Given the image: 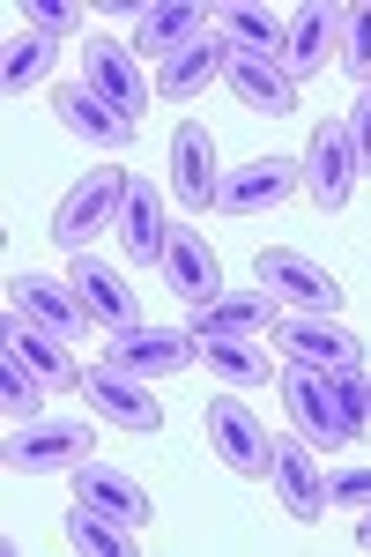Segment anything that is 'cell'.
<instances>
[{"label":"cell","mask_w":371,"mask_h":557,"mask_svg":"<svg viewBox=\"0 0 371 557\" xmlns=\"http://www.w3.org/2000/svg\"><path fill=\"white\" fill-rule=\"evenodd\" d=\"M83 83L97 89L120 120H134V127H141V112H149V89H157L141 67H134V52H126L120 38H89L83 45Z\"/></svg>","instance_id":"5b68a950"},{"label":"cell","mask_w":371,"mask_h":557,"mask_svg":"<svg viewBox=\"0 0 371 557\" xmlns=\"http://www.w3.org/2000/svg\"><path fill=\"white\" fill-rule=\"evenodd\" d=\"M208 446H215V461L238 475H275V438L260 431L246 401H215L208 409Z\"/></svg>","instance_id":"ba28073f"},{"label":"cell","mask_w":371,"mask_h":557,"mask_svg":"<svg viewBox=\"0 0 371 557\" xmlns=\"http://www.w3.org/2000/svg\"><path fill=\"white\" fill-rule=\"evenodd\" d=\"M194 357V327H120L104 343V364L126 372V380H157V372H178Z\"/></svg>","instance_id":"9c48e42d"},{"label":"cell","mask_w":371,"mask_h":557,"mask_svg":"<svg viewBox=\"0 0 371 557\" xmlns=\"http://www.w3.org/2000/svg\"><path fill=\"white\" fill-rule=\"evenodd\" d=\"M334 498L342 506H371V469H342L334 475Z\"/></svg>","instance_id":"e575fe53"},{"label":"cell","mask_w":371,"mask_h":557,"mask_svg":"<svg viewBox=\"0 0 371 557\" xmlns=\"http://www.w3.org/2000/svg\"><path fill=\"white\" fill-rule=\"evenodd\" d=\"M275 491H283L289 520H327V506H334V483L320 475L305 438H275Z\"/></svg>","instance_id":"9a60e30c"},{"label":"cell","mask_w":371,"mask_h":557,"mask_svg":"<svg viewBox=\"0 0 371 557\" xmlns=\"http://www.w3.org/2000/svg\"><path fill=\"white\" fill-rule=\"evenodd\" d=\"M194 357H201L215 380H231V386H268L275 380L268 349L252 343V335H194Z\"/></svg>","instance_id":"603a6c76"},{"label":"cell","mask_w":371,"mask_h":557,"mask_svg":"<svg viewBox=\"0 0 371 557\" xmlns=\"http://www.w3.org/2000/svg\"><path fill=\"white\" fill-rule=\"evenodd\" d=\"M305 178H312V201H320V209H349V194H357V149H349V120H320V127H312Z\"/></svg>","instance_id":"8fae6325"},{"label":"cell","mask_w":371,"mask_h":557,"mask_svg":"<svg viewBox=\"0 0 371 557\" xmlns=\"http://www.w3.org/2000/svg\"><path fill=\"white\" fill-rule=\"evenodd\" d=\"M223 67H231V45L201 30L194 45H178L164 67H157V97H171V104H194V97H201V89L215 83Z\"/></svg>","instance_id":"d6986e66"},{"label":"cell","mask_w":371,"mask_h":557,"mask_svg":"<svg viewBox=\"0 0 371 557\" xmlns=\"http://www.w3.org/2000/svg\"><path fill=\"white\" fill-rule=\"evenodd\" d=\"M349 149H357V172H371V83L349 104Z\"/></svg>","instance_id":"836d02e7"},{"label":"cell","mask_w":371,"mask_h":557,"mask_svg":"<svg viewBox=\"0 0 371 557\" xmlns=\"http://www.w3.org/2000/svg\"><path fill=\"white\" fill-rule=\"evenodd\" d=\"M342 67L371 83V8H349V23H342Z\"/></svg>","instance_id":"4dcf8cb0"},{"label":"cell","mask_w":371,"mask_h":557,"mask_svg":"<svg viewBox=\"0 0 371 557\" xmlns=\"http://www.w3.org/2000/svg\"><path fill=\"white\" fill-rule=\"evenodd\" d=\"M297 178H305V164H289V157H252V164H238V172L223 178L215 209L238 215V223H252V215L283 209L289 194H297Z\"/></svg>","instance_id":"8992f818"},{"label":"cell","mask_w":371,"mask_h":557,"mask_svg":"<svg viewBox=\"0 0 371 557\" xmlns=\"http://www.w3.org/2000/svg\"><path fill=\"white\" fill-rule=\"evenodd\" d=\"M283 312L268 290H238V298H215V305H194V335H268Z\"/></svg>","instance_id":"cb8c5ba5"},{"label":"cell","mask_w":371,"mask_h":557,"mask_svg":"<svg viewBox=\"0 0 371 557\" xmlns=\"http://www.w3.org/2000/svg\"><path fill=\"white\" fill-rule=\"evenodd\" d=\"M52 120L75 134V141H89V149H126V141H134V120H120L89 83L83 89H60V97H52Z\"/></svg>","instance_id":"ac0fdd59"},{"label":"cell","mask_w":371,"mask_h":557,"mask_svg":"<svg viewBox=\"0 0 371 557\" xmlns=\"http://www.w3.org/2000/svg\"><path fill=\"white\" fill-rule=\"evenodd\" d=\"M8 312L45 327V335H60V343H83V327H89V305L67 283H52V275H15V305Z\"/></svg>","instance_id":"4fadbf2b"},{"label":"cell","mask_w":371,"mask_h":557,"mask_svg":"<svg viewBox=\"0 0 371 557\" xmlns=\"http://www.w3.org/2000/svg\"><path fill=\"white\" fill-rule=\"evenodd\" d=\"M67 543L89 550V557H126V550H134V528H120L112 513H97V506L75 498V513H67Z\"/></svg>","instance_id":"4316f807"},{"label":"cell","mask_w":371,"mask_h":557,"mask_svg":"<svg viewBox=\"0 0 371 557\" xmlns=\"http://www.w3.org/2000/svg\"><path fill=\"white\" fill-rule=\"evenodd\" d=\"M334 401H342L349 431L364 438V431H371V380H364V372H334Z\"/></svg>","instance_id":"1f68e13d"},{"label":"cell","mask_w":371,"mask_h":557,"mask_svg":"<svg viewBox=\"0 0 371 557\" xmlns=\"http://www.w3.org/2000/svg\"><path fill=\"white\" fill-rule=\"evenodd\" d=\"M283 409H289V424H297V438L320 446V454H342L357 438L349 417H342V401H334V380L312 372V364H289L283 372Z\"/></svg>","instance_id":"7a4b0ae2"},{"label":"cell","mask_w":371,"mask_h":557,"mask_svg":"<svg viewBox=\"0 0 371 557\" xmlns=\"http://www.w3.org/2000/svg\"><path fill=\"white\" fill-rule=\"evenodd\" d=\"M275 343H283L289 364H312V372H364V349H357V335L349 327H334V320H320V312H283L275 327H268Z\"/></svg>","instance_id":"277c9868"},{"label":"cell","mask_w":371,"mask_h":557,"mask_svg":"<svg viewBox=\"0 0 371 557\" xmlns=\"http://www.w3.org/2000/svg\"><path fill=\"white\" fill-rule=\"evenodd\" d=\"M342 23H349L342 8H305V15L289 23L283 52H275V60L289 67V83H305V75H320L327 60H342Z\"/></svg>","instance_id":"e0dca14e"},{"label":"cell","mask_w":371,"mask_h":557,"mask_svg":"<svg viewBox=\"0 0 371 557\" xmlns=\"http://www.w3.org/2000/svg\"><path fill=\"white\" fill-rule=\"evenodd\" d=\"M75 23H83V15L60 8V0H30V8H23V30H45V38H75Z\"/></svg>","instance_id":"d6a6232c"},{"label":"cell","mask_w":371,"mask_h":557,"mask_svg":"<svg viewBox=\"0 0 371 557\" xmlns=\"http://www.w3.org/2000/svg\"><path fill=\"white\" fill-rule=\"evenodd\" d=\"M52 60H60V38H45V30H15V38H8V97L30 89V83H45Z\"/></svg>","instance_id":"f546056e"},{"label":"cell","mask_w":371,"mask_h":557,"mask_svg":"<svg viewBox=\"0 0 371 557\" xmlns=\"http://www.w3.org/2000/svg\"><path fill=\"white\" fill-rule=\"evenodd\" d=\"M357 543H364V550H371V506H364V528H357Z\"/></svg>","instance_id":"d590c367"},{"label":"cell","mask_w":371,"mask_h":557,"mask_svg":"<svg viewBox=\"0 0 371 557\" xmlns=\"http://www.w3.org/2000/svg\"><path fill=\"white\" fill-rule=\"evenodd\" d=\"M8 349H15V357H23V364H30L52 394H60V386H83V372H75L67 343H60V335H45V327H30V320H15V312H8Z\"/></svg>","instance_id":"d4e9b609"},{"label":"cell","mask_w":371,"mask_h":557,"mask_svg":"<svg viewBox=\"0 0 371 557\" xmlns=\"http://www.w3.org/2000/svg\"><path fill=\"white\" fill-rule=\"evenodd\" d=\"M97 454V431L89 424H15V438H8V469L23 475H52V469H75V461H89Z\"/></svg>","instance_id":"52a82bcc"},{"label":"cell","mask_w":371,"mask_h":557,"mask_svg":"<svg viewBox=\"0 0 371 557\" xmlns=\"http://www.w3.org/2000/svg\"><path fill=\"white\" fill-rule=\"evenodd\" d=\"M75 298H83L89 320H104L112 335H120V327H141V305L126 290V275L104 268V260H89V253H75Z\"/></svg>","instance_id":"7402d4cb"},{"label":"cell","mask_w":371,"mask_h":557,"mask_svg":"<svg viewBox=\"0 0 371 557\" xmlns=\"http://www.w3.org/2000/svg\"><path fill=\"white\" fill-rule=\"evenodd\" d=\"M252 275H260V290L275 305H289V312H334V305H342V283H334L312 253H289V246H268V253L252 260Z\"/></svg>","instance_id":"3957f363"},{"label":"cell","mask_w":371,"mask_h":557,"mask_svg":"<svg viewBox=\"0 0 371 557\" xmlns=\"http://www.w3.org/2000/svg\"><path fill=\"white\" fill-rule=\"evenodd\" d=\"M120 246L134 268H149V260H164L171 231H164V194L149 186V178L134 172V186H126V209H120Z\"/></svg>","instance_id":"44dd1931"},{"label":"cell","mask_w":371,"mask_h":557,"mask_svg":"<svg viewBox=\"0 0 371 557\" xmlns=\"http://www.w3.org/2000/svg\"><path fill=\"white\" fill-rule=\"evenodd\" d=\"M45 394H52V386H45L38 372H30V364L8 349V357H0V409H8V424H38Z\"/></svg>","instance_id":"83f0119b"},{"label":"cell","mask_w":371,"mask_h":557,"mask_svg":"<svg viewBox=\"0 0 371 557\" xmlns=\"http://www.w3.org/2000/svg\"><path fill=\"white\" fill-rule=\"evenodd\" d=\"M215 23H223V45L231 52H283V38H289L268 8H223Z\"/></svg>","instance_id":"f1b7e54d"},{"label":"cell","mask_w":371,"mask_h":557,"mask_svg":"<svg viewBox=\"0 0 371 557\" xmlns=\"http://www.w3.org/2000/svg\"><path fill=\"white\" fill-rule=\"evenodd\" d=\"M208 30V8H141L134 15V52H178V45H194Z\"/></svg>","instance_id":"484cf974"},{"label":"cell","mask_w":371,"mask_h":557,"mask_svg":"<svg viewBox=\"0 0 371 557\" xmlns=\"http://www.w3.org/2000/svg\"><path fill=\"white\" fill-rule=\"evenodd\" d=\"M223 75H231V89H238L246 112H268V120L297 112V83H289V67L275 60V52H231Z\"/></svg>","instance_id":"2e32d148"},{"label":"cell","mask_w":371,"mask_h":557,"mask_svg":"<svg viewBox=\"0 0 371 557\" xmlns=\"http://www.w3.org/2000/svg\"><path fill=\"white\" fill-rule=\"evenodd\" d=\"M126 186H134V172H120V164H97V172L60 201V215H52V246L60 253H83L97 231H120V209H126Z\"/></svg>","instance_id":"6da1fadb"},{"label":"cell","mask_w":371,"mask_h":557,"mask_svg":"<svg viewBox=\"0 0 371 557\" xmlns=\"http://www.w3.org/2000/svg\"><path fill=\"white\" fill-rule=\"evenodd\" d=\"M171 194H178V209H215V194H223V172H215V134L194 127V120L171 134Z\"/></svg>","instance_id":"5bb4252c"},{"label":"cell","mask_w":371,"mask_h":557,"mask_svg":"<svg viewBox=\"0 0 371 557\" xmlns=\"http://www.w3.org/2000/svg\"><path fill=\"white\" fill-rule=\"evenodd\" d=\"M83 394L89 409L104 417V424H120V431H164V401L149 394L141 380H126V372H112V364H97V372H83Z\"/></svg>","instance_id":"30bf717a"},{"label":"cell","mask_w":371,"mask_h":557,"mask_svg":"<svg viewBox=\"0 0 371 557\" xmlns=\"http://www.w3.org/2000/svg\"><path fill=\"white\" fill-rule=\"evenodd\" d=\"M75 498H83V506H97V513H112L120 528H141V520L157 513V506H149V491H141L134 475L104 469V461H75Z\"/></svg>","instance_id":"ffe728a7"},{"label":"cell","mask_w":371,"mask_h":557,"mask_svg":"<svg viewBox=\"0 0 371 557\" xmlns=\"http://www.w3.org/2000/svg\"><path fill=\"white\" fill-rule=\"evenodd\" d=\"M157 268H164V283H171V298H178V305H215V298H223V260H215V246H208L194 223L171 231V246H164Z\"/></svg>","instance_id":"7c38bea8"}]
</instances>
